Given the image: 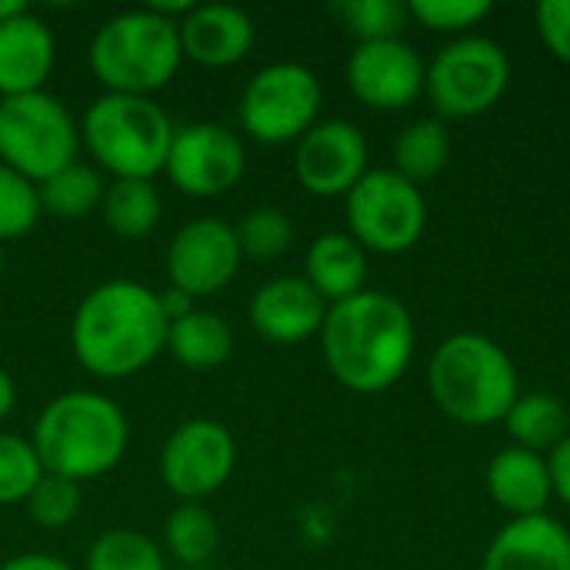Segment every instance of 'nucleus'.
I'll return each instance as SVG.
<instances>
[{"label":"nucleus","mask_w":570,"mask_h":570,"mask_svg":"<svg viewBox=\"0 0 570 570\" xmlns=\"http://www.w3.org/2000/svg\"><path fill=\"white\" fill-rule=\"evenodd\" d=\"M87 570H167L160 548L130 528L100 534L87 551Z\"/></svg>","instance_id":"obj_28"},{"label":"nucleus","mask_w":570,"mask_h":570,"mask_svg":"<svg viewBox=\"0 0 570 570\" xmlns=\"http://www.w3.org/2000/svg\"><path fill=\"white\" fill-rule=\"evenodd\" d=\"M428 63L407 40L357 43L347 57V87L371 110H404L424 94Z\"/></svg>","instance_id":"obj_15"},{"label":"nucleus","mask_w":570,"mask_h":570,"mask_svg":"<svg viewBox=\"0 0 570 570\" xmlns=\"http://www.w3.org/2000/svg\"><path fill=\"white\" fill-rule=\"evenodd\" d=\"M23 504H27V514L33 518V524H40L47 531H60L80 514V484L67 481L60 474H43Z\"/></svg>","instance_id":"obj_34"},{"label":"nucleus","mask_w":570,"mask_h":570,"mask_svg":"<svg viewBox=\"0 0 570 570\" xmlns=\"http://www.w3.org/2000/svg\"><path fill=\"white\" fill-rule=\"evenodd\" d=\"M174 120L150 97L104 94L80 124V140L114 180H154L167 167Z\"/></svg>","instance_id":"obj_6"},{"label":"nucleus","mask_w":570,"mask_h":570,"mask_svg":"<svg viewBox=\"0 0 570 570\" xmlns=\"http://www.w3.org/2000/svg\"><path fill=\"white\" fill-rule=\"evenodd\" d=\"M13 404H17V387H13V377H10V374L0 367V421H7V417H10Z\"/></svg>","instance_id":"obj_39"},{"label":"nucleus","mask_w":570,"mask_h":570,"mask_svg":"<svg viewBox=\"0 0 570 570\" xmlns=\"http://www.w3.org/2000/svg\"><path fill=\"white\" fill-rule=\"evenodd\" d=\"M321 80L311 67L281 60L261 67L240 94V127L257 144H297L321 114Z\"/></svg>","instance_id":"obj_10"},{"label":"nucleus","mask_w":570,"mask_h":570,"mask_svg":"<svg viewBox=\"0 0 570 570\" xmlns=\"http://www.w3.org/2000/svg\"><path fill=\"white\" fill-rule=\"evenodd\" d=\"M164 351L190 371H214L234 354V331L220 314L210 311H190L180 321L167 324V344Z\"/></svg>","instance_id":"obj_22"},{"label":"nucleus","mask_w":570,"mask_h":570,"mask_svg":"<svg viewBox=\"0 0 570 570\" xmlns=\"http://www.w3.org/2000/svg\"><path fill=\"white\" fill-rule=\"evenodd\" d=\"M534 23L544 47L561 63H570V0H541L534 7Z\"/></svg>","instance_id":"obj_35"},{"label":"nucleus","mask_w":570,"mask_h":570,"mask_svg":"<svg viewBox=\"0 0 570 570\" xmlns=\"http://www.w3.org/2000/svg\"><path fill=\"white\" fill-rule=\"evenodd\" d=\"M240 257V240L230 224L217 217H197L184 224L167 247L170 287L190 297H210L237 277Z\"/></svg>","instance_id":"obj_14"},{"label":"nucleus","mask_w":570,"mask_h":570,"mask_svg":"<svg viewBox=\"0 0 570 570\" xmlns=\"http://www.w3.org/2000/svg\"><path fill=\"white\" fill-rule=\"evenodd\" d=\"M504 428H508V438L514 448H524V451L548 458L570 434V414L558 394L531 391L511 404Z\"/></svg>","instance_id":"obj_23"},{"label":"nucleus","mask_w":570,"mask_h":570,"mask_svg":"<svg viewBox=\"0 0 570 570\" xmlns=\"http://www.w3.org/2000/svg\"><path fill=\"white\" fill-rule=\"evenodd\" d=\"M491 10H494L491 0H414L407 3L411 20H417L421 27L434 33H454V37H468L478 23L491 17Z\"/></svg>","instance_id":"obj_33"},{"label":"nucleus","mask_w":570,"mask_h":570,"mask_svg":"<svg viewBox=\"0 0 570 570\" xmlns=\"http://www.w3.org/2000/svg\"><path fill=\"white\" fill-rule=\"evenodd\" d=\"M0 570H73L63 558L47 554V551H27V554H13L7 558Z\"/></svg>","instance_id":"obj_37"},{"label":"nucleus","mask_w":570,"mask_h":570,"mask_svg":"<svg viewBox=\"0 0 570 570\" xmlns=\"http://www.w3.org/2000/svg\"><path fill=\"white\" fill-rule=\"evenodd\" d=\"M104 194H107V184H104L100 170H94V167H87L80 160L63 167V170H57L43 184H37L40 210L57 217V220L90 217L94 210H100Z\"/></svg>","instance_id":"obj_26"},{"label":"nucleus","mask_w":570,"mask_h":570,"mask_svg":"<svg viewBox=\"0 0 570 570\" xmlns=\"http://www.w3.org/2000/svg\"><path fill=\"white\" fill-rule=\"evenodd\" d=\"M180 50L200 67H234L254 47V20L230 3H197L177 20Z\"/></svg>","instance_id":"obj_19"},{"label":"nucleus","mask_w":570,"mask_h":570,"mask_svg":"<svg viewBox=\"0 0 570 570\" xmlns=\"http://www.w3.org/2000/svg\"><path fill=\"white\" fill-rule=\"evenodd\" d=\"M0 271H3V247H0Z\"/></svg>","instance_id":"obj_41"},{"label":"nucleus","mask_w":570,"mask_h":570,"mask_svg":"<svg viewBox=\"0 0 570 570\" xmlns=\"http://www.w3.org/2000/svg\"><path fill=\"white\" fill-rule=\"evenodd\" d=\"M237 468V441L214 417L177 424L160 451V478L184 504L217 494Z\"/></svg>","instance_id":"obj_11"},{"label":"nucleus","mask_w":570,"mask_h":570,"mask_svg":"<svg viewBox=\"0 0 570 570\" xmlns=\"http://www.w3.org/2000/svg\"><path fill=\"white\" fill-rule=\"evenodd\" d=\"M417 347V327L404 301L384 291H361L327 307L321 327L324 364L334 381L354 394L394 387Z\"/></svg>","instance_id":"obj_1"},{"label":"nucleus","mask_w":570,"mask_h":570,"mask_svg":"<svg viewBox=\"0 0 570 570\" xmlns=\"http://www.w3.org/2000/svg\"><path fill=\"white\" fill-rule=\"evenodd\" d=\"M43 474L47 471L33 444L27 438L0 431V504H23Z\"/></svg>","instance_id":"obj_31"},{"label":"nucleus","mask_w":570,"mask_h":570,"mask_svg":"<svg viewBox=\"0 0 570 570\" xmlns=\"http://www.w3.org/2000/svg\"><path fill=\"white\" fill-rule=\"evenodd\" d=\"M157 297H160V311H164L167 324H170V321H180V317H187V314L194 311V297L184 294V291H177V287H167V291H160Z\"/></svg>","instance_id":"obj_38"},{"label":"nucleus","mask_w":570,"mask_h":570,"mask_svg":"<svg viewBox=\"0 0 570 570\" xmlns=\"http://www.w3.org/2000/svg\"><path fill=\"white\" fill-rule=\"evenodd\" d=\"M57 63L53 30L30 10L0 23V100L43 90Z\"/></svg>","instance_id":"obj_18"},{"label":"nucleus","mask_w":570,"mask_h":570,"mask_svg":"<svg viewBox=\"0 0 570 570\" xmlns=\"http://www.w3.org/2000/svg\"><path fill=\"white\" fill-rule=\"evenodd\" d=\"M448 160H451V134L438 117H421L407 124L394 140V170L417 187L424 180H434L448 167Z\"/></svg>","instance_id":"obj_25"},{"label":"nucleus","mask_w":570,"mask_h":570,"mask_svg":"<svg viewBox=\"0 0 570 570\" xmlns=\"http://www.w3.org/2000/svg\"><path fill=\"white\" fill-rule=\"evenodd\" d=\"M167 344V317L157 291L137 281L97 284L70 321V347L80 367L100 381L140 374Z\"/></svg>","instance_id":"obj_2"},{"label":"nucleus","mask_w":570,"mask_h":570,"mask_svg":"<svg viewBox=\"0 0 570 570\" xmlns=\"http://www.w3.org/2000/svg\"><path fill=\"white\" fill-rule=\"evenodd\" d=\"M164 541L167 551L184 561V564H204L217 544H220V528L214 521V514L200 504H180L170 511L167 524H164Z\"/></svg>","instance_id":"obj_27"},{"label":"nucleus","mask_w":570,"mask_h":570,"mask_svg":"<svg viewBox=\"0 0 570 570\" xmlns=\"http://www.w3.org/2000/svg\"><path fill=\"white\" fill-rule=\"evenodd\" d=\"M234 230L240 240V254L254 261H277L294 244V224L281 207H254Z\"/></svg>","instance_id":"obj_30"},{"label":"nucleus","mask_w":570,"mask_h":570,"mask_svg":"<svg viewBox=\"0 0 570 570\" xmlns=\"http://www.w3.org/2000/svg\"><path fill=\"white\" fill-rule=\"evenodd\" d=\"M180 60L177 20L150 7L110 17L90 40V70L107 94L150 97L174 80Z\"/></svg>","instance_id":"obj_5"},{"label":"nucleus","mask_w":570,"mask_h":570,"mask_svg":"<svg viewBox=\"0 0 570 570\" xmlns=\"http://www.w3.org/2000/svg\"><path fill=\"white\" fill-rule=\"evenodd\" d=\"M367 137L351 120H317L294 147V174L314 197H347L367 167Z\"/></svg>","instance_id":"obj_13"},{"label":"nucleus","mask_w":570,"mask_h":570,"mask_svg":"<svg viewBox=\"0 0 570 570\" xmlns=\"http://www.w3.org/2000/svg\"><path fill=\"white\" fill-rule=\"evenodd\" d=\"M250 324L271 344H304L321 334L327 304L304 277H274L250 297Z\"/></svg>","instance_id":"obj_16"},{"label":"nucleus","mask_w":570,"mask_h":570,"mask_svg":"<svg viewBox=\"0 0 570 570\" xmlns=\"http://www.w3.org/2000/svg\"><path fill=\"white\" fill-rule=\"evenodd\" d=\"M40 214L43 210H40L37 184L0 164V244L27 237L37 227Z\"/></svg>","instance_id":"obj_32"},{"label":"nucleus","mask_w":570,"mask_h":570,"mask_svg":"<svg viewBox=\"0 0 570 570\" xmlns=\"http://www.w3.org/2000/svg\"><path fill=\"white\" fill-rule=\"evenodd\" d=\"M30 444L47 474L80 484L104 478L124 461L130 428L107 394L67 391L40 411Z\"/></svg>","instance_id":"obj_3"},{"label":"nucleus","mask_w":570,"mask_h":570,"mask_svg":"<svg viewBox=\"0 0 570 570\" xmlns=\"http://www.w3.org/2000/svg\"><path fill=\"white\" fill-rule=\"evenodd\" d=\"M331 13L357 37V43L371 40H397L404 23L411 20L407 3L401 0H341Z\"/></svg>","instance_id":"obj_29"},{"label":"nucleus","mask_w":570,"mask_h":570,"mask_svg":"<svg viewBox=\"0 0 570 570\" xmlns=\"http://www.w3.org/2000/svg\"><path fill=\"white\" fill-rule=\"evenodd\" d=\"M428 227V200L394 167L367 170L347 194V234L374 254H407Z\"/></svg>","instance_id":"obj_9"},{"label":"nucleus","mask_w":570,"mask_h":570,"mask_svg":"<svg viewBox=\"0 0 570 570\" xmlns=\"http://www.w3.org/2000/svg\"><path fill=\"white\" fill-rule=\"evenodd\" d=\"M304 281L324 297V304H341L367 291V250L347 230L321 234L304 257Z\"/></svg>","instance_id":"obj_21"},{"label":"nucleus","mask_w":570,"mask_h":570,"mask_svg":"<svg viewBox=\"0 0 570 570\" xmlns=\"http://www.w3.org/2000/svg\"><path fill=\"white\" fill-rule=\"evenodd\" d=\"M100 214H104V224L117 237L144 240L157 230L164 200H160L154 180H114V184H107Z\"/></svg>","instance_id":"obj_24"},{"label":"nucleus","mask_w":570,"mask_h":570,"mask_svg":"<svg viewBox=\"0 0 570 570\" xmlns=\"http://www.w3.org/2000/svg\"><path fill=\"white\" fill-rule=\"evenodd\" d=\"M247 167V150L240 137L220 124H187L174 130L164 174L187 197H220L227 194Z\"/></svg>","instance_id":"obj_12"},{"label":"nucleus","mask_w":570,"mask_h":570,"mask_svg":"<svg viewBox=\"0 0 570 570\" xmlns=\"http://www.w3.org/2000/svg\"><path fill=\"white\" fill-rule=\"evenodd\" d=\"M484 481H488V494L494 498V504L508 511L511 518L548 514V504L554 498L548 458L514 448V444L491 458Z\"/></svg>","instance_id":"obj_20"},{"label":"nucleus","mask_w":570,"mask_h":570,"mask_svg":"<svg viewBox=\"0 0 570 570\" xmlns=\"http://www.w3.org/2000/svg\"><path fill=\"white\" fill-rule=\"evenodd\" d=\"M23 10H27V3H20V0H0V23L17 17V13H23Z\"/></svg>","instance_id":"obj_40"},{"label":"nucleus","mask_w":570,"mask_h":570,"mask_svg":"<svg viewBox=\"0 0 570 570\" xmlns=\"http://www.w3.org/2000/svg\"><path fill=\"white\" fill-rule=\"evenodd\" d=\"M80 130L70 110L47 90L0 100V164L43 184L57 170L77 164Z\"/></svg>","instance_id":"obj_8"},{"label":"nucleus","mask_w":570,"mask_h":570,"mask_svg":"<svg viewBox=\"0 0 570 570\" xmlns=\"http://www.w3.org/2000/svg\"><path fill=\"white\" fill-rule=\"evenodd\" d=\"M481 570H570V531L551 514L511 518L491 538Z\"/></svg>","instance_id":"obj_17"},{"label":"nucleus","mask_w":570,"mask_h":570,"mask_svg":"<svg viewBox=\"0 0 570 570\" xmlns=\"http://www.w3.org/2000/svg\"><path fill=\"white\" fill-rule=\"evenodd\" d=\"M428 391L444 417L464 428H488L508 417L521 397V381L511 354L494 337L461 331L431 354Z\"/></svg>","instance_id":"obj_4"},{"label":"nucleus","mask_w":570,"mask_h":570,"mask_svg":"<svg viewBox=\"0 0 570 570\" xmlns=\"http://www.w3.org/2000/svg\"><path fill=\"white\" fill-rule=\"evenodd\" d=\"M548 471H551V488L554 498L570 508V434L548 454Z\"/></svg>","instance_id":"obj_36"},{"label":"nucleus","mask_w":570,"mask_h":570,"mask_svg":"<svg viewBox=\"0 0 570 570\" xmlns=\"http://www.w3.org/2000/svg\"><path fill=\"white\" fill-rule=\"evenodd\" d=\"M511 83L508 50L481 33L454 37L428 63L424 94L438 120H471L501 104Z\"/></svg>","instance_id":"obj_7"}]
</instances>
